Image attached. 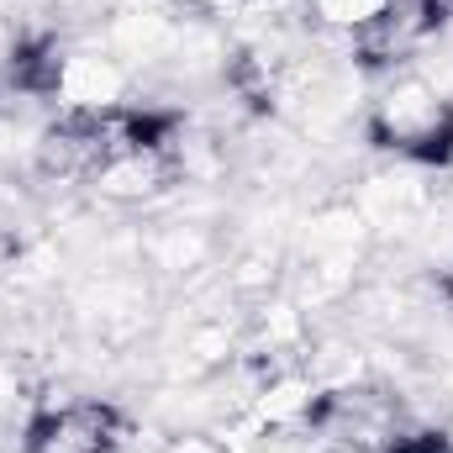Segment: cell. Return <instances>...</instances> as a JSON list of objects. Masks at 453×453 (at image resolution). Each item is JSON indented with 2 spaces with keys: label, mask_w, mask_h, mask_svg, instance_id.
Returning a JSON list of instances; mask_svg holds the SVG:
<instances>
[{
  "label": "cell",
  "mask_w": 453,
  "mask_h": 453,
  "mask_svg": "<svg viewBox=\"0 0 453 453\" xmlns=\"http://www.w3.org/2000/svg\"><path fill=\"white\" fill-rule=\"evenodd\" d=\"M374 142L385 148H401L422 164H449L453 158V106L438 101L427 85L406 80L395 85L380 111H374Z\"/></svg>",
  "instance_id": "cell-1"
},
{
  "label": "cell",
  "mask_w": 453,
  "mask_h": 453,
  "mask_svg": "<svg viewBox=\"0 0 453 453\" xmlns=\"http://www.w3.org/2000/svg\"><path fill=\"white\" fill-rule=\"evenodd\" d=\"M385 5H390V0H311L317 21H327V27H338V32H353V37H358L369 21H380Z\"/></svg>",
  "instance_id": "cell-3"
},
{
  "label": "cell",
  "mask_w": 453,
  "mask_h": 453,
  "mask_svg": "<svg viewBox=\"0 0 453 453\" xmlns=\"http://www.w3.org/2000/svg\"><path fill=\"white\" fill-rule=\"evenodd\" d=\"M127 438V422L101 401H74L58 411H42L27 427V453H116Z\"/></svg>",
  "instance_id": "cell-2"
},
{
  "label": "cell",
  "mask_w": 453,
  "mask_h": 453,
  "mask_svg": "<svg viewBox=\"0 0 453 453\" xmlns=\"http://www.w3.org/2000/svg\"><path fill=\"white\" fill-rule=\"evenodd\" d=\"M385 453H453L443 438H433V433H422V438H395Z\"/></svg>",
  "instance_id": "cell-4"
}]
</instances>
